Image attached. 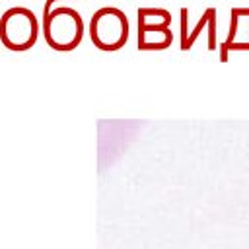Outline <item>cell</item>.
Wrapping results in <instances>:
<instances>
[{
    "instance_id": "cell-1",
    "label": "cell",
    "mask_w": 249,
    "mask_h": 249,
    "mask_svg": "<svg viewBox=\"0 0 249 249\" xmlns=\"http://www.w3.org/2000/svg\"><path fill=\"white\" fill-rule=\"evenodd\" d=\"M41 31L53 51L68 53L82 43L86 25L78 10L70 6H54L51 12L43 14Z\"/></svg>"
},
{
    "instance_id": "cell-2",
    "label": "cell",
    "mask_w": 249,
    "mask_h": 249,
    "mask_svg": "<svg viewBox=\"0 0 249 249\" xmlns=\"http://www.w3.org/2000/svg\"><path fill=\"white\" fill-rule=\"evenodd\" d=\"M89 39L95 45V49L113 53L124 47L128 41V18L126 14L117 6H103L93 12L89 19Z\"/></svg>"
},
{
    "instance_id": "cell-3",
    "label": "cell",
    "mask_w": 249,
    "mask_h": 249,
    "mask_svg": "<svg viewBox=\"0 0 249 249\" xmlns=\"http://www.w3.org/2000/svg\"><path fill=\"white\" fill-rule=\"evenodd\" d=\"M39 37V19L25 6H12L0 16V41L8 51H29Z\"/></svg>"
},
{
    "instance_id": "cell-4",
    "label": "cell",
    "mask_w": 249,
    "mask_h": 249,
    "mask_svg": "<svg viewBox=\"0 0 249 249\" xmlns=\"http://www.w3.org/2000/svg\"><path fill=\"white\" fill-rule=\"evenodd\" d=\"M138 51H165L173 33L169 29L171 14L163 8H138Z\"/></svg>"
},
{
    "instance_id": "cell-5",
    "label": "cell",
    "mask_w": 249,
    "mask_h": 249,
    "mask_svg": "<svg viewBox=\"0 0 249 249\" xmlns=\"http://www.w3.org/2000/svg\"><path fill=\"white\" fill-rule=\"evenodd\" d=\"M230 16H231V18H230V31H228L226 39L218 45V49L231 45V43L237 39L239 33H247V37H249V8H239V6H235V8L230 10Z\"/></svg>"
},
{
    "instance_id": "cell-6",
    "label": "cell",
    "mask_w": 249,
    "mask_h": 249,
    "mask_svg": "<svg viewBox=\"0 0 249 249\" xmlns=\"http://www.w3.org/2000/svg\"><path fill=\"white\" fill-rule=\"evenodd\" d=\"M214 23H216V8H206V10L202 12L200 19L196 21V25H195L191 31H181V33H179V35H181V51H189L191 45L195 43V39L200 35V31H202L204 27L214 25Z\"/></svg>"
},
{
    "instance_id": "cell-7",
    "label": "cell",
    "mask_w": 249,
    "mask_h": 249,
    "mask_svg": "<svg viewBox=\"0 0 249 249\" xmlns=\"http://www.w3.org/2000/svg\"><path fill=\"white\" fill-rule=\"evenodd\" d=\"M56 2H60V0H47V2H45V8H43V14L51 12V10L54 8V4H56Z\"/></svg>"
}]
</instances>
